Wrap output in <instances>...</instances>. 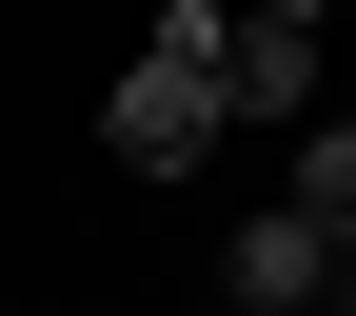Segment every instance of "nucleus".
<instances>
[{"label":"nucleus","mask_w":356,"mask_h":316,"mask_svg":"<svg viewBox=\"0 0 356 316\" xmlns=\"http://www.w3.org/2000/svg\"><path fill=\"white\" fill-rule=\"evenodd\" d=\"M218 99H238L257 139H277V119L317 99V20H257V0H238V40H218Z\"/></svg>","instance_id":"obj_3"},{"label":"nucleus","mask_w":356,"mask_h":316,"mask_svg":"<svg viewBox=\"0 0 356 316\" xmlns=\"http://www.w3.org/2000/svg\"><path fill=\"white\" fill-rule=\"evenodd\" d=\"M257 20H317V0H257Z\"/></svg>","instance_id":"obj_5"},{"label":"nucleus","mask_w":356,"mask_h":316,"mask_svg":"<svg viewBox=\"0 0 356 316\" xmlns=\"http://www.w3.org/2000/svg\"><path fill=\"white\" fill-rule=\"evenodd\" d=\"M337 297H356V238H337Z\"/></svg>","instance_id":"obj_6"},{"label":"nucleus","mask_w":356,"mask_h":316,"mask_svg":"<svg viewBox=\"0 0 356 316\" xmlns=\"http://www.w3.org/2000/svg\"><path fill=\"white\" fill-rule=\"evenodd\" d=\"M218 297H257V316H337V217H238V257H218Z\"/></svg>","instance_id":"obj_2"},{"label":"nucleus","mask_w":356,"mask_h":316,"mask_svg":"<svg viewBox=\"0 0 356 316\" xmlns=\"http://www.w3.org/2000/svg\"><path fill=\"white\" fill-rule=\"evenodd\" d=\"M337 316H356V297H337Z\"/></svg>","instance_id":"obj_8"},{"label":"nucleus","mask_w":356,"mask_h":316,"mask_svg":"<svg viewBox=\"0 0 356 316\" xmlns=\"http://www.w3.org/2000/svg\"><path fill=\"white\" fill-rule=\"evenodd\" d=\"M297 217H337V238H356V119H317V139H297Z\"/></svg>","instance_id":"obj_4"},{"label":"nucleus","mask_w":356,"mask_h":316,"mask_svg":"<svg viewBox=\"0 0 356 316\" xmlns=\"http://www.w3.org/2000/svg\"><path fill=\"white\" fill-rule=\"evenodd\" d=\"M218 316H257V297H218Z\"/></svg>","instance_id":"obj_7"},{"label":"nucleus","mask_w":356,"mask_h":316,"mask_svg":"<svg viewBox=\"0 0 356 316\" xmlns=\"http://www.w3.org/2000/svg\"><path fill=\"white\" fill-rule=\"evenodd\" d=\"M218 40H238V0H159V40L119 60L99 139L139 158V178H198V158H218V119H238V99H218Z\"/></svg>","instance_id":"obj_1"}]
</instances>
